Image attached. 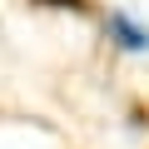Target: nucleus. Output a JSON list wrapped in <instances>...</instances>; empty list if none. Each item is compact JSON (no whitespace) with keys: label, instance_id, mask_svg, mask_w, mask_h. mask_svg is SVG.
Returning a JSON list of instances; mask_svg holds the SVG:
<instances>
[{"label":"nucleus","instance_id":"1","mask_svg":"<svg viewBox=\"0 0 149 149\" xmlns=\"http://www.w3.org/2000/svg\"><path fill=\"white\" fill-rule=\"evenodd\" d=\"M114 30L124 35V45H129V50H144V45H149V35H144V30H134L124 15H114Z\"/></svg>","mask_w":149,"mask_h":149},{"label":"nucleus","instance_id":"2","mask_svg":"<svg viewBox=\"0 0 149 149\" xmlns=\"http://www.w3.org/2000/svg\"><path fill=\"white\" fill-rule=\"evenodd\" d=\"M55 5H70V0H55Z\"/></svg>","mask_w":149,"mask_h":149}]
</instances>
